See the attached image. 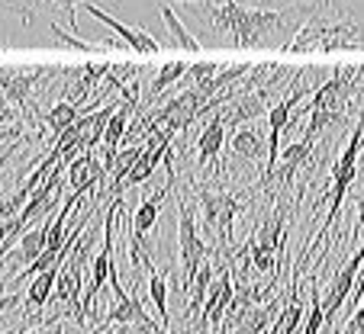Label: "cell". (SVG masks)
Wrapping results in <instances>:
<instances>
[{"label":"cell","instance_id":"obj_5","mask_svg":"<svg viewBox=\"0 0 364 334\" xmlns=\"http://www.w3.org/2000/svg\"><path fill=\"white\" fill-rule=\"evenodd\" d=\"M178 251H181V289H187V283L193 280L197 267L206 260V241L200 238V228H197V218H193L191 206L184 199H178Z\"/></svg>","mask_w":364,"mask_h":334},{"label":"cell","instance_id":"obj_8","mask_svg":"<svg viewBox=\"0 0 364 334\" xmlns=\"http://www.w3.org/2000/svg\"><path fill=\"white\" fill-rule=\"evenodd\" d=\"M84 13H87V16H94V20H100L103 26H110L113 33H117L119 39H123L126 45H129L136 55H155V52H159V48H161L155 35H149V33H145V29H139V26H126V23H119L117 16L103 13V10L97 7V4H84Z\"/></svg>","mask_w":364,"mask_h":334},{"label":"cell","instance_id":"obj_4","mask_svg":"<svg viewBox=\"0 0 364 334\" xmlns=\"http://www.w3.org/2000/svg\"><path fill=\"white\" fill-rule=\"evenodd\" d=\"M200 199V212H203V226L206 232H216V245H220L223 254H229L232 247V226H235V216L242 212V196L239 193H216V190H197Z\"/></svg>","mask_w":364,"mask_h":334},{"label":"cell","instance_id":"obj_29","mask_svg":"<svg viewBox=\"0 0 364 334\" xmlns=\"http://www.w3.org/2000/svg\"><path fill=\"white\" fill-rule=\"evenodd\" d=\"M62 331H65L62 321H46V325L29 328V331H23V334H62Z\"/></svg>","mask_w":364,"mask_h":334},{"label":"cell","instance_id":"obj_2","mask_svg":"<svg viewBox=\"0 0 364 334\" xmlns=\"http://www.w3.org/2000/svg\"><path fill=\"white\" fill-rule=\"evenodd\" d=\"M361 48V16L345 0H309L306 20L284 45L290 55L355 52Z\"/></svg>","mask_w":364,"mask_h":334},{"label":"cell","instance_id":"obj_23","mask_svg":"<svg viewBox=\"0 0 364 334\" xmlns=\"http://www.w3.org/2000/svg\"><path fill=\"white\" fill-rule=\"evenodd\" d=\"M220 68H223L220 62H197V65H191V68H187V77L193 81V90L206 87V84L216 77V71H220Z\"/></svg>","mask_w":364,"mask_h":334},{"label":"cell","instance_id":"obj_13","mask_svg":"<svg viewBox=\"0 0 364 334\" xmlns=\"http://www.w3.org/2000/svg\"><path fill=\"white\" fill-rule=\"evenodd\" d=\"M132 109H136V96H126V100H119V106L113 109V116L107 119V126H103V148H110L117 151L119 142H123L126 129H129V116H132Z\"/></svg>","mask_w":364,"mask_h":334},{"label":"cell","instance_id":"obj_34","mask_svg":"<svg viewBox=\"0 0 364 334\" xmlns=\"http://www.w3.org/2000/svg\"><path fill=\"white\" fill-rule=\"evenodd\" d=\"M290 4H303V0H290Z\"/></svg>","mask_w":364,"mask_h":334},{"label":"cell","instance_id":"obj_24","mask_svg":"<svg viewBox=\"0 0 364 334\" xmlns=\"http://www.w3.org/2000/svg\"><path fill=\"white\" fill-rule=\"evenodd\" d=\"M113 334H171V331L161 328L159 321H151V325H117Z\"/></svg>","mask_w":364,"mask_h":334},{"label":"cell","instance_id":"obj_22","mask_svg":"<svg viewBox=\"0 0 364 334\" xmlns=\"http://www.w3.org/2000/svg\"><path fill=\"white\" fill-rule=\"evenodd\" d=\"M42 4H48L52 10H58V13L65 16V23L75 29L77 26V7H84V4H94V0H42ZM107 4H117V0H107Z\"/></svg>","mask_w":364,"mask_h":334},{"label":"cell","instance_id":"obj_26","mask_svg":"<svg viewBox=\"0 0 364 334\" xmlns=\"http://www.w3.org/2000/svg\"><path fill=\"white\" fill-rule=\"evenodd\" d=\"M0 13H16V16H23V20L29 23V16H33V10L23 4V0H0Z\"/></svg>","mask_w":364,"mask_h":334},{"label":"cell","instance_id":"obj_9","mask_svg":"<svg viewBox=\"0 0 364 334\" xmlns=\"http://www.w3.org/2000/svg\"><path fill=\"white\" fill-rule=\"evenodd\" d=\"M171 190H174V184H165L159 193H151V196H145L142 203H139L136 216H132V257L145 251V235L155 228V222H159V212H161V206H165V196Z\"/></svg>","mask_w":364,"mask_h":334},{"label":"cell","instance_id":"obj_27","mask_svg":"<svg viewBox=\"0 0 364 334\" xmlns=\"http://www.w3.org/2000/svg\"><path fill=\"white\" fill-rule=\"evenodd\" d=\"M20 302H23L20 293H0V318H4V315H10L14 308H20Z\"/></svg>","mask_w":364,"mask_h":334},{"label":"cell","instance_id":"obj_3","mask_svg":"<svg viewBox=\"0 0 364 334\" xmlns=\"http://www.w3.org/2000/svg\"><path fill=\"white\" fill-rule=\"evenodd\" d=\"M361 142H364V126L355 123L351 126V135H348V145H345V151L338 155V161L332 164V190H329V216H326L323 228H319L316 241H323L326 235L332 232V226H336L338 218V209H342L345 196H348L351 184H355L358 177V155H361Z\"/></svg>","mask_w":364,"mask_h":334},{"label":"cell","instance_id":"obj_1","mask_svg":"<svg viewBox=\"0 0 364 334\" xmlns=\"http://www.w3.org/2000/svg\"><path fill=\"white\" fill-rule=\"evenodd\" d=\"M213 35L229 39L235 48H284L303 26L309 0L287 7H245L242 0H200L191 4Z\"/></svg>","mask_w":364,"mask_h":334},{"label":"cell","instance_id":"obj_14","mask_svg":"<svg viewBox=\"0 0 364 334\" xmlns=\"http://www.w3.org/2000/svg\"><path fill=\"white\" fill-rule=\"evenodd\" d=\"M46 228H48V218L42 222V226L26 228V232L20 235V241H16V251L10 254V264L14 267H29L33 264V260L42 254V247H46Z\"/></svg>","mask_w":364,"mask_h":334},{"label":"cell","instance_id":"obj_19","mask_svg":"<svg viewBox=\"0 0 364 334\" xmlns=\"http://www.w3.org/2000/svg\"><path fill=\"white\" fill-rule=\"evenodd\" d=\"M187 68H191V65H187V62H168V65H161V71H159V74H155V81H151L149 94H151V96L165 94V90L171 87L174 81H181V77L187 74Z\"/></svg>","mask_w":364,"mask_h":334},{"label":"cell","instance_id":"obj_21","mask_svg":"<svg viewBox=\"0 0 364 334\" xmlns=\"http://www.w3.org/2000/svg\"><path fill=\"white\" fill-rule=\"evenodd\" d=\"M323 331V306H319V289H309V308L303 312V334H319Z\"/></svg>","mask_w":364,"mask_h":334},{"label":"cell","instance_id":"obj_7","mask_svg":"<svg viewBox=\"0 0 364 334\" xmlns=\"http://www.w3.org/2000/svg\"><path fill=\"white\" fill-rule=\"evenodd\" d=\"M232 270L223 267L216 273V280H210V289H206V299H203V308H200V321L197 325H210L213 334L223 331V318L229 312V302H232Z\"/></svg>","mask_w":364,"mask_h":334},{"label":"cell","instance_id":"obj_6","mask_svg":"<svg viewBox=\"0 0 364 334\" xmlns=\"http://www.w3.org/2000/svg\"><path fill=\"white\" fill-rule=\"evenodd\" d=\"M361 267H364V251L358 247V251L348 257V264H345L342 270L332 277V283H329V289H326V296H319V306H323V328H332V325H336V315L342 312L345 299H348L351 289H355V280L361 277Z\"/></svg>","mask_w":364,"mask_h":334},{"label":"cell","instance_id":"obj_31","mask_svg":"<svg viewBox=\"0 0 364 334\" xmlns=\"http://www.w3.org/2000/svg\"><path fill=\"white\" fill-rule=\"evenodd\" d=\"M16 148H20V145H16V142H10V148L4 151V155H0V174H4V167H7V164H10V157L16 155Z\"/></svg>","mask_w":364,"mask_h":334},{"label":"cell","instance_id":"obj_15","mask_svg":"<svg viewBox=\"0 0 364 334\" xmlns=\"http://www.w3.org/2000/svg\"><path fill=\"white\" fill-rule=\"evenodd\" d=\"M55 277H58V270H42V273H36L33 280H29V286H26V312L33 315V318H39V312L48 306V299H52Z\"/></svg>","mask_w":364,"mask_h":334},{"label":"cell","instance_id":"obj_25","mask_svg":"<svg viewBox=\"0 0 364 334\" xmlns=\"http://www.w3.org/2000/svg\"><path fill=\"white\" fill-rule=\"evenodd\" d=\"M342 334H364V306H358L355 312L348 315V321H345Z\"/></svg>","mask_w":364,"mask_h":334},{"label":"cell","instance_id":"obj_12","mask_svg":"<svg viewBox=\"0 0 364 334\" xmlns=\"http://www.w3.org/2000/svg\"><path fill=\"white\" fill-rule=\"evenodd\" d=\"M223 145H226V123H223L220 116H213L210 123H206L203 135H200V142H197V164L200 167L220 161Z\"/></svg>","mask_w":364,"mask_h":334},{"label":"cell","instance_id":"obj_32","mask_svg":"<svg viewBox=\"0 0 364 334\" xmlns=\"http://www.w3.org/2000/svg\"><path fill=\"white\" fill-rule=\"evenodd\" d=\"M0 334H20V328H10V331H0Z\"/></svg>","mask_w":364,"mask_h":334},{"label":"cell","instance_id":"obj_28","mask_svg":"<svg viewBox=\"0 0 364 334\" xmlns=\"http://www.w3.org/2000/svg\"><path fill=\"white\" fill-rule=\"evenodd\" d=\"M16 123V109H14V103H7L4 96H0V129L4 126H14Z\"/></svg>","mask_w":364,"mask_h":334},{"label":"cell","instance_id":"obj_10","mask_svg":"<svg viewBox=\"0 0 364 334\" xmlns=\"http://www.w3.org/2000/svg\"><path fill=\"white\" fill-rule=\"evenodd\" d=\"M65 171H68V180H71V187H75V193H81V196L90 193L94 187H100V180L107 177V174H103V164L97 161L90 151H81L75 161H68Z\"/></svg>","mask_w":364,"mask_h":334},{"label":"cell","instance_id":"obj_17","mask_svg":"<svg viewBox=\"0 0 364 334\" xmlns=\"http://www.w3.org/2000/svg\"><path fill=\"white\" fill-rule=\"evenodd\" d=\"M232 155H239V157H245V161H252V164H258L268 151H264V142H262V135L252 129V126H242L239 132L232 135Z\"/></svg>","mask_w":364,"mask_h":334},{"label":"cell","instance_id":"obj_18","mask_svg":"<svg viewBox=\"0 0 364 334\" xmlns=\"http://www.w3.org/2000/svg\"><path fill=\"white\" fill-rule=\"evenodd\" d=\"M77 116H81V113H77L75 103L62 100V103H55V106L46 113V123H48V129L55 132V135H62L65 129H71V126L77 123Z\"/></svg>","mask_w":364,"mask_h":334},{"label":"cell","instance_id":"obj_16","mask_svg":"<svg viewBox=\"0 0 364 334\" xmlns=\"http://www.w3.org/2000/svg\"><path fill=\"white\" fill-rule=\"evenodd\" d=\"M159 13H161V20H165V29H168V35H171L174 45H181L184 52H193V55H197V52H200V39L184 26V23H181V16L174 13L168 4H161Z\"/></svg>","mask_w":364,"mask_h":334},{"label":"cell","instance_id":"obj_20","mask_svg":"<svg viewBox=\"0 0 364 334\" xmlns=\"http://www.w3.org/2000/svg\"><path fill=\"white\" fill-rule=\"evenodd\" d=\"M52 35H55L58 42H65V45H71V48H81V52H107V48L117 45L113 39H103V42H81L77 35L65 33V29H62V26H55V23H52Z\"/></svg>","mask_w":364,"mask_h":334},{"label":"cell","instance_id":"obj_30","mask_svg":"<svg viewBox=\"0 0 364 334\" xmlns=\"http://www.w3.org/2000/svg\"><path fill=\"white\" fill-rule=\"evenodd\" d=\"M16 138H20V126H10V129H0V145L16 142Z\"/></svg>","mask_w":364,"mask_h":334},{"label":"cell","instance_id":"obj_11","mask_svg":"<svg viewBox=\"0 0 364 334\" xmlns=\"http://www.w3.org/2000/svg\"><path fill=\"white\" fill-rule=\"evenodd\" d=\"M132 260H136L139 267H145V273H149V299L155 302V312H159V318H161V328H168V325H171V318H168V283H165V273L155 270L149 251L136 254Z\"/></svg>","mask_w":364,"mask_h":334},{"label":"cell","instance_id":"obj_33","mask_svg":"<svg viewBox=\"0 0 364 334\" xmlns=\"http://www.w3.org/2000/svg\"><path fill=\"white\" fill-rule=\"evenodd\" d=\"M184 4H200V0H184Z\"/></svg>","mask_w":364,"mask_h":334}]
</instances>
